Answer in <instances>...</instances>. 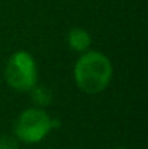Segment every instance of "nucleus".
Returning <instances> with one entry per match:
<instances>
[{
    "label": "nucleus",
    "instance_id": "1",
    "mask_svg": "<svg viewBox=\"0 0 148 149\" xmlns=\"http://www.w3.org/2000/svg\"><path fill=\"white\" fill-rule=\"evenodd\" d=\"M112 74L110 59L97 51L84 52L74 65V81L87 94L102 93L109 86Z\"/></svg>",
    "mask_w": 148,
    "mask_h": 149
},
{
    "label": "nucleus",
    "instance_id": "2",
    "mask_svg": "<svg viewBox=\"0 0 148 149\" xmlns=\"http://www.w3.org/2000/svg\"><path fill=\"white\" fill-rule=\"evenodd\" d=\"M57 126V120L42 109H26L15 123V135L25 143H38Z\"/></svg>",
    "mask_w": 148,
    "mask_h": 149
},
{
    "label": "nucleus",
    "instance_id": "3",
    "mask_svg": "<svg viewBox=\"0 0 148 149\" xmlns=\"http://www.w3.org/2000/svg\"><path fill=\"white\" fill-rule=\"evenodd\" d=\"M4 78L13 90L31 91L38 80V68L34 56L26 51L15 52L6 64Z\"/></svg>",
    "mask_w": 148,
    "mask_h": 149
},
{
    "label": "nucleus",
    "instance_id": "4",
    "mask_svg": "<svg viewBox=\"0 0 148 149\" xmlns=\"http://www.w3.org/2000/svg\"><path fill=\"white\" fill-rule=\"evenodd\" d=\"M68 45L70 48L76 52H86L90 47L92 38L87 33V31L81 29V28H74L68 32Z\"/></svg>",
    "mask_w": 148,
    "mask_h": 149
},
{
    "label": "nucleus",
    "instance_id": "5",
    "mask_svg": "<svg viewBox=\"0 0 148 149\" xmlns=\"http://www.w3.org/2000/svg\"><path fill=\"white\" fill-rule=\"evenodd\" d=\"M31 96L38 106H48L52 99V94L47 87H36V86L31 90Z\"/></svg>",
    "mask_w": 148,
    "mask_h": 149
},
{
    "label": "nucleus",
    "instance_id": "6",
    "mask_svg": "<svg viewBox=\"0 0 148 149\" xmlns=\"http://www.w3.org/2000/svg\"><path fill=\"white\" fill-rule=\"evenodd\" d=\"M0 149H19L18 142L10 136H1L0 138Z\"/></svg>",
    "mask_w": 148,
    "mask_h": 149
},
{
    "label": "nucleus",
    "instance_id": "7",
    "mask_svg": "<svg viewBox=\"0 0 148 149\" xmlns=\"http://www.w3.org/2000/svg\"><path fill=\"white\" fill-rule=\"evenodd\" d=\"M116 149H123V148H116Z\"/></svg>",
    "mask_w": 148,
    "mask_h": 149
}]
</instances>
